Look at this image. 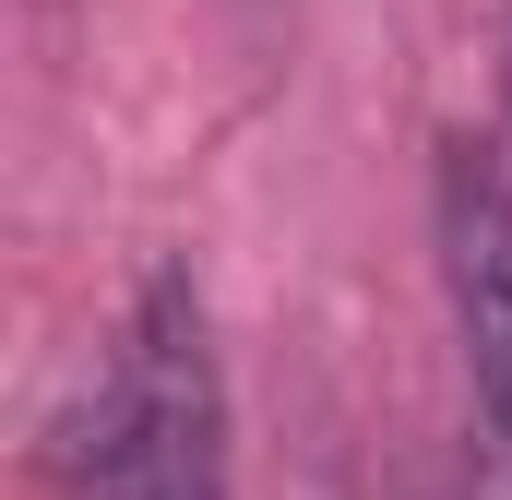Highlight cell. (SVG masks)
Segmentation results:
<instances>
[{
	"mask_svg": "<svg viewBox=\"0 0 512 500\" xmlns=\"http://www.w3.org/2000/svg\"><path fill=\"white\" fill-rule=\"evenodd\" d=\"M501 84H512V24H501Z\"/></svg>",
	"mask_w": 512,
	"mask_h": 500,
	"instance_id": "obj_3",
	"label": "cell"
},
{
	"mask_svg": "<svg viewBox=\"0 0 512 500\" xmlns=\"http://www.w3.org/2000/svg\"><path fill=\"white\" fill-rule=\"evenodd\" d=\"M429 227H441V286H453V334H465L477 417H489V441H501V465H512V179L477 143H441Z\"/></svg>",
	"mask_w": 512,
	"mask_h": 500,
	"instance_id": "obj_2",
	"label": "cell"
},
{
	"mask_svg": "<svg viewBox=\"0 0 512 500\" xmlns=\"http://www.w3.org/2000/svg\"><path fill=\"white\" fill-rule=\"evenodd\" d=\"M405 500H453V489H405Z\"/></svg>",
	"mask_w": 512,
	"mask_h": 500,
	"instance_id": "obj_4",
	"label": "cell"
},
{
	"mask_svg": "<svg viewBox=\"0 0 512 500\" xmlns=\"http://www.w3.org/2000/svg\"><path fill=\"white\" fill-rule=\"evenodd\" d=\"M227 358L191 262H155L131 286L96 405L72 417V500H227Z\"/></svg>",
	"mask_w": 512,
	"mask_h": 500,
	"instance_id": "obj_1",
	"label": "cell"
}]
</instances>
